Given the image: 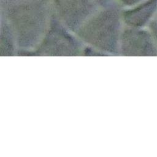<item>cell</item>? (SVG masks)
I'll use <instances>...</instances> for the list:
<instances>
[{
	"mask_svg": "<svg viewBox=\"0 0 157 157\" xmlns=\"http://www.w3.org/2000/svg\"><path fill=\"white\" fill-rule=\"evenodd\" d=\"M90 25H88L86 33L82 34L83 38L98 47L102 45V48H105L106 45L107 48H109L112 45L113 47L115 44L116 33L118 30L117 20L112 15H102Z\"/></svg>",
	"mask_w": 157,
	"mask_h": 157,
	"instance_id": "obj_1",
	"label": "cell"
},
{
	"mask_svg": "<svg viewBox=\"0 0 157 157\" xmlns=\"http://www.w3.org/2000/svg\"><path fill=\"white\" fill-rule=\"evenodd\" d=\"M58 4L63 17L73 21L84 16L88 7L86 0H58Z\"/></svg>",
	"mask_w": 157,
	"mask_h": 157,
	"instance_id": "obj_2",
	"label": "cell"
},
{
	"mask_svg": "<svg viewBox=\"0 0 157 157\" xmlns=\"http://www.w3.org/2000/svg\"><path fill=\"white\" fill-rule=\"evenodd\" d=\"M155 1L153 0L143 4L133 10L128 12L125 17L128 23L132 25H141L148 20L155 8Z\"/></svg>",
	"mask_w": 157,
	"mask_h": 157,
	"instance_id": "obj_3",
	"label": "cell"
},
{
	"mask_svg": "<svg viewBox=\"0 0 157 157\" xmlns=\"http://www.w3.org/2000/svg\"><path fill=\"white\" fill-rule=\"evenodd\" d=\"M126 4H134L136 3V2L139 1V0H122Z\"/></svg>",
	"mask_w": 157,
	"mask_h": 157,
	"instance_id": "obj_4",
	"label": "cell"
}]
</instances>
